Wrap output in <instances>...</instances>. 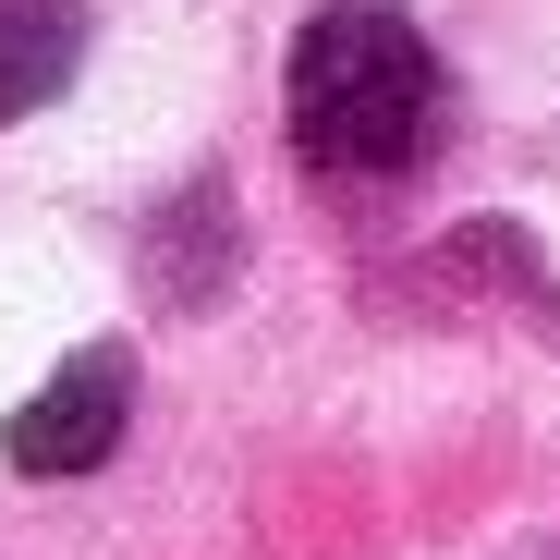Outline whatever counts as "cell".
<instances>
[{
	"label": "cell",
	"instance_id": "cell-1",
	"mask_svg": "<svg viewBox=\"0 0 560 560\" xmlns=\"http://www.w3.org/2000/svg\"><path fill=\"white\" fill-rule=\"evenodd\" d=\"M451 122V85H439V49L402 0H329L293 37V147L341 183H402L427 171Z\"/></svg>",
	"mask_w": 560,
	"mask_h": 560
},
{
	"label": "cell",
	"instance_id": "cell-2",
	"mask_svg": "<svg viewBox=\"0 0 560 560\" xmlns=\"http://www.w3.org/2000/svg\"><path fill=\"white\" fill-rule=\"evenodd\" d=\"M122 415H135V353L122 341H85L37 402L0 427V451H13V476H85V463H110Z\"/></svg>",
	"mask_w": 560,
	"mask_h": 560
},
{
	"label": "cell",
	"instance_id": "cell-3",
	"mask_svg": "<svg viewBox=\"0 0 560 560\" xmlns=\"http://www.w3.org/2000/svg\"><path fill=\"white\" fill-rule=\"evenodd\" d=\"M85 61V13L73 0H0V122L49 110Z\"/></svg>",
	"mask_w": 560,
	"mask_h": 560
}]
</instances>
